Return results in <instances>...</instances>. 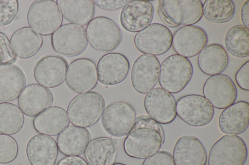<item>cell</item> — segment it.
I'll return each mask as SVG.
<instances>
[{
    "mask_svg": "<svg viewBox=\"0 0 249 165\" xmlns=\"http://www.w3.org/2000/svg\"><path fill=\"white\" fill-rule=\"evenodd\" d=\"M90 139L88 129L71 125L58 135L56 143L58 150L64 155L80 156L84 153Z\"/></svg>",
    "mask_w": 249,
    "mask_h": 165,
    "instance_id": "26",
    "label": "cell"
},
{
    "mask_svg": "<svg viewBox=\"0 0 249 165\" xmlns=\"http://www.w3.org/2000/svg\"><path fill=\"white\" fill-rule=\"evenodd\" d=\"M84 153L89 165H113L117 158V144L110 137L96 138L90 140Z\"/></svg>",
    "mask_w": 249,
    "mask_h": 165,
    "instance_id": "29",
    "label": "cell"
},
{
    "mask_svg": "<svg viewBox=\"0 0 249 165\" xmlns=\"http://www.w3.org/2000/svg\"><path fill=\"white\" fill-rule=\"evenodd\" d=\"M54 165H89L83 157L80 156H68L62 158Z\"/></svg>",
    "mask_w": 249,
    "mask_h": 165,
    "instance_id": "40",
    "label": "cell"
},
{
    "mask_svg": "<svg viewBox=\"0 0 249 165\" xmlns=\"http://www.w3.org/2000/svg\"><path fill=\"white\" fill-rule=\"evenodd\" d=\"M51 41L55 52L68 57L80 54L88 44L85 28L72 23L61 25L52 35Z\"/></svg>",
    "mask_w": 249,
    "mask_h": 165,
    "instance_id": "10",
    "label": "cell"
},
{
    "mask_svg": "<svg viewBox=\"0 0 249 165\" xmlns=\"http://www.w3.org/2000/svg\"><path fill=\"white\" fill-rule=\"evenodd\" d=\"M53 102L52 91L37 83L26 86L18 100L19 108L29 117H35L51 107Z\"/></svg>",
    "mask_w": 249,
    "mask_h": 165,
    "instance_id": "20",
    "label": "cell"
},
{
    "mask_svg": "<svg viewBox=\"0 0 249 165\" xmlns=\"http://www.w3.org/2000/svg\"><path fill=\"white\" fill-rule=\"evenodd\" d=\"M249 0L245 1L242 4L240 10V16L243 25L249 29Z\"/></svg>",
    "mask_w": 249,
    "mask_h": 165,
    "instance_id": "41",
    "label": "cell"
},
{
    "mask_svg": "<svg viewBox=\"0 0 249 165\" xmlns=\"http://www.w3.org/2000/svg\"><path fill=\"white\" fill-rule=\"evenodd\" d=\"M154 13V6L150 1L129 0L121 12L120 22L126 30L138 32L151 24Z\"/></svg>",
    "mask_w": 249,
    "mask_h": 165,
    "instance_id": "19",
    "label": "cell"
},
{
    "mask_svg": "<svg viewBox=\"0 0 249 165\" xmlns=\"http://www.w3.org/2000/svg\"><path fill=\"white\" fill-rule=\"evenodd\" d=\"M58 150L54 139L42 134L33 136L26 148V156L31 165H54Z\"/></svg>",
    "mask_w": 249,
    "mask_h": 165,
    "instance_id": "22",
    "label": "cell"
},
{
    "mask_svg": "<svg viewBox=\"0 0 249 165\" xmlns=\"http://www.w3.org/2000/svg\"><path fill=\"white\" fill-rule=\"evenodd\" d=\"M98 80L96 64L90 59H77L68 67L66 84L74 93L80 94L91 91L96 86Z\"/></svg>",
    "mask_w": 249,
    "mask_h": 165,
    "instance_id": "11",
    "label": "cell"
},
{
    "mask_svg": "<svg viewBox=\"0 0 249 165\" xmlns=\"http://www.w3.org/2000/svg\"><path fill=\"white\" fill-rule=\"evenodd\" d=\"M197 61L200 71L211 76L224 72L228 66L229 59L223 45L211 43L207 45L199 53Z\"/></svg>",
    "mask_w": 249,
    "mask_h": 165,
    "instance_id": "28",
    "label": "cell"
},
{
    "mask_svg": "<svg viewBox=\"0 0 249 165\" xmlns=\"http://www.w3.org/2000/svg\"><path fill=\"white\" fill-rule=\"evenodd\" d=\"M175 165H206L207 155L201 141L196 137L185 135L176 142L173 152Z\"/></svg>",
    "mask_w": 249,
    "mask_h": 165,
    "instance_id": "21",
    "label": "cell"
},
{
    "mask_svg": "<svg viewBox=\"0 0 249 165\" xmlns=\"http://www.w3.org/2000/svg\"><path fill=\"white\" fill-rule=\"evenodd\" d=\"M247 157V147L243 139L237 135L226 134L212 146L208 165H244Z\"/></svg>",
    "mask_w": 249,
    "mask_h": 165,
    "instance_id": "6",
    "label": "cell"
},
{
    "mask_svg": "<svg viewBox=\"0 0 249 165\" xmlns=\"http://www.w3.org/2000/svg\"><path fill=\"white\" fill-rule=\"evenodd\" d=\"M172 37V33L167 27L154 23L137 32L134 43L141 52L156 56L162 55L170 49Z\"/></svg>",
    "mask_w": 249,
    "mask_h": 165,
    "instance_id": "9",
    "label": "cell"
},
{
    "mask_svg": "<svg viewBox=\"0 0 249 165\" xmlns=\"http://www.w3.org/2000/svg\"><path fill=\"white\" fill-rule=\"evenodd\" d=\"M86 31L89 45L99 52H108L116 49L123 39L119 26L106 16L93 18L87 25Z\"/></svg>",
    "mask_w": 249,
    "mask_h": 165,
    "instance_id": "5",
    "label": "cell"
},
{
    "mask_svg": "<svg viewBox=\"0 0 249 165\" xmlns=\"http://www.w3.org/2000/svg\"><path fill=\"white\" fill-rule=\"evenodd\" d=\"M136 119L133 106L124 101H116L105 108L102 123L105 131L111 135L121 137L128 134Z\"/></svg>",
    "mask_w": 249,
    "mask_h": 165,
    "instance_id": "8",
    "label": "cell"
},
{
    "mask_svg": "<svg viewBox=\"0 0 249 165\" xmlns=\"http://www.w3.org/2000/svg\"><path fill=\"white\" fill-rule=\"evenodd\" d=\"M105 107L103 96L97 91H89L73 97L68 105L67 112L72 125L86 128L99 120Z\"/></svg>",
    "mask_w": 249,
    "mask_h": 165,
    "instance_id": "2",
    "label": "cell"
},
{
    "mask_svg": "<svg viewBox=\"0 0 249 165\" xmlns=\"http://www.w3.org/2000/svg\"><path fill=\"white\" fill-rule=\"evenodd\" d=\"M235 5L231 0H206L203 4V15L214 23H225L234 16Z\"/></svg>",
    "mask_w": 249,
    "mask_h": 165,
    "instance_id": "33",
    "label": "cell"
},
{
    "mask_svg": "<svg viewBox=\"0 0 249 165\" xmlns=\"http://www.w3.org/2000/svg\"><path fill=\"white\" fill-rule=\"evenodd\" d=\"M2 63V61H1V54H0V64Z\"/></svg>",
    "mask_w": 249,
    "mask_h": 165,
    "instance_id": "44",
    "label": "cell"
},
{
    "mask_svg": "<svg viewBox=\"0 0 249 165\" xmlns=\"http://www.w3.org/2000/svg\"><path fill=\"white\" fill-rule=\"evenodd\" d=\"M158 11L159 13V15L162 21L168 26L170 27H178L177 25L173 23L165 15L164 12L163 11L160 4L159 3L158 5Z\"/></svg>",
    "mask_w": 249,
    "mask_h": 165,
    "instance_id": "42",
    "label": "cell"
},
{
    "mask_svg": "<svg viewBox=\"0 0 249 165\" xmlns=\"http://www.w3.org/2000/svg\"><path fill=\"white\" fill-rule=\"evenodd\" d=\"M18 146L11 136L0 134V164H9L18 156Z\"/></svg>",
    "mask_w": 249,
    "mask_h": 165,
    "instance_id": "34",
    "label": "cell"
},
{
    "mask_svg": "<svg viewBox=\"0 0 249 165\" xmlns=\"http://www.w3.org/2000/svg\"><path fill=\"white\" fill-rule=\"evenodd\" d=\"M99 8L107 11H116L123 8L129 1L128 0H93Z\"/></svg>",
    "mask_w": 249,
    "mask_h": 165,
    "instance_id": "39",
    "label": "cell"
},
{
    "mask_svg": "<svg viewBox=\"0 0 249 165\" xmlns=\"http://www.w3.org/2000/svg\"><path fill=\"white\" fill-rule=\"evenodd\" d=\"M24 114L17 105L9 103H0V133L14 135L22 128L24 123Z\"/></svg>",
    "mask_w": 249,
    "mask_h": 165,
    "instance_id": "32",
    "label": "cell"
},
{
    "mask_svg": "<svg viewBox=\"0 0 249 165\" xmlns=\"http://www.w3.org/2000/svg\"><path fill=\"white\" fill-rule=\"evenodd\" d=\"M159 3L168 18L178 26L194 25L203 16L200 0H162Z\"/></svg>",
    "mask_w": 249,
    "mask_h": 165,
    "instance_id": "17",
    "label": "cell"
},
{
    "mask_svg": "<svg viewBox=\"0 0 249 165\" xmlns=\"http://www.w3.org/2000/svg\"><path fill=\"white\" fill-rule=\"evenodd\" d=\"M26 85L25 75L19 67L12 63L0 64V102L15 101Z\"/></svg>",
    "mask_w": 249,
    "mask_h": 165,
    "instance_id": "24",
    "label": "cell"
},
{
    "mask_svg": "<svg viewBox=\"0 0 249 165\" xmlns=\"http://www.w3.org/2000/svg\"><path fill=\"white\" fill-rule=\"evenodd\" d=\"M238 87L244 90H249V61L247 60L238 69L235 75Z\"/></svg>",
    "mask_w": 249,
    "mask_h": 165,
    "instance_id": "38",
    "label": "cell"
},
{
    "mask_svg": "<svg viewBox=\"0 0 249 165\" xmlns=\"http://www.w3.org/2000/svg\"><path fill=\"white\" fill-rule=\"evenodd\" d=\"M68 63L63 57L48 55L40 58L35 64L33 75L40 85L53 88L61 85L65 80Z\"/></svg>",
    "mask_w": 249,
    "mask_h": 165,
    "instance_id": "16",
    "label": "cell"
},
{
    "mask_svg": "<svg viewBox=\"0 0 249 165\" xmlns=\"http://www.w3.org/2000/svg\"><path fill=\"white\" fill-rule=\"evenodd\" d=\"M62 16L79 26L87 25L94 17L95 5L92 0H57Z\"/></svg>",
    "mask_w": 249,
    "mask_h": 165,
    "instance_id": "30",
    "label": "cell"
},
{
    "mask_svg": "<svg viewBox=\"0 0 249 165\" xmlns=\"http://www.w3.org/2000/svg\"><path fill=\"white\" fill-rule=\"evenodd\" d=\"M0 52L2 63H13L17 60V57L13 52L10 46V40L6 35L0 31Z\"/></svg>",
    "mask_w": 249,
    "mask_h": 165,
    "instance_id": "36",
    "label": "cell"
},
{
    "mask_svg": "<svg viewBox=\"0 0 249 165\" xmlns=\"http://www.w3.org/2000/svg\"><path fill=\"white\" fill-rule=\"evenodd\" d=\"M249 123V104L245 101L235 102L225 108L219 115L220 131L227 135H237L244 132Z\"/></svg>",
    "mask_w": 249,
    "mask_h": 165,
    "instance_id": "23",
    "label": "cell"
},
{
    "mask_svg": "<svg viewBox=\"0 0 249 165\" xmlns=\"http://www.w3.org/2000/svg\"><path fill=\"white\" fill-rule=\"evenodd\" d=\"M144 107L149 116L160 124H169L177 117L175 98L161 87L153 88L146 93Z\"/></svg>",
    "mask_w": 249,
    "mask_h": 165,
    "instance_id": "14",
    "label": "cell"
},
{
    "mask_svg": "<svg viewBox=\"0 0 249 165\" xmlns=\"http://www.w3.org/2000/svg\"><path fill=\"white\" fill-rule=\"evenodd\" d=\"M202 93L213 107L222 109L235 103L237 90L232 80L220 74L211 75L205 81Z\"/></svg>",
    "mask_w": 249,
    "mask_h": 165,
    "instance_id": "12",
    "label": "cell"
},
{
    "mask_svg": "<svg viewBox=\"0 0 249 165\" xmlns=\"http://www.w3.org/2000/svg\"><path fill=\"white\" fill-rule=\"evenodd\" d=\"M177 115L185 123L193 127H202L209 124L214 113V107L203 96L188 94L176 102Z\"/></svg>",
    "mask_w": 249,
    "mask_h": 165,
    "instance_id": "7",
    "label": "cell"
},
{
    "mask_svg": "<svg viewBox=\"0 0 249 165\" xmlns=\"http://www.w3.org/2000/svg\"><path fill=\"white\" fill-rule=\"evenodd\" d=\"M165 141L160 123L149 116L136 117L134 124L125 138L123 148L129 157L145 159L158 152Z\"/></svg>",
    "mask_w": 249,
    "mask_h": 165,
    "instance_id": "1",
    "label": "cell"
},
{
    "mask_svg": "<svg viewBox=\"0 0 249 165\" xmlns=\"http://www.w3.org/2000/svg\"><path fill=\"white\" fill-rule=\"evenodd\" d=\"M43 43L41 35L30 27H24L16 30L10 39L12 50L17 57L29 59L40 49Z\"/></svg>",
    "mask_w": 249,
    "mask_h": 165,
    "instance_id": "27",
    "label": "cell"
},
{
    "mask_svg": "<svg viewBox=\"0 0 249 165\" xmlns=\"http://www.w3.org/2000/svg\"><path fill=\"white\" fill-rule=\"evenodd\" d=\"M113 165H127L121 163H114Z\"/></svg>",
    "mask_w": 249,
    "mask_h": 165,
    "instance_id": "43",
    "label": "cell"
},
{
    "mask_svg": "<svg viewBox=\"0 0 249 165\" xmlns=\"http://www.w3.org/2000/svg\"><path fill=\"white\" fill-rule=\"evenodd\" d=\"M160 64L158 58L143 54L134 61L131 72V80L134 89L141 94L152 90L158 82Z\"/></svg>",
    "mask_w": 249,
    "mask_h": 165,
    "instance_id": "13",
    "label": "cell"
},
{
    "mask_svg": "<svg viewBox=\"0 0 249 165\" xmlns=\"http://www.w3.org/2000/svg\"><path fill=\"white\" fill-rule=\"evenodd\" d=\"M70 123L67 111L57 106L49 107L33 120V127L37 133L50 136L58 135Z\"/></svg>",
    "mask_w": 249,
    "mask_h": 165,
    "instance_id": "25",
    "label": "cell"
},
{
    "mask_svg": "<svg viewBox=\"0 0 249 165\" xmlns=\"http://www.w3.org/2000/svg\"><path fill=\"white\" fill-rule=\"evenodd\" d=\"M17 0H0V26L10 24L16 18L18 11Z\"/></svg>",
    "mask_w": 249,
    "mask_h": 165,
    "instance_id": "35",
    "label": "cell"
},
{
    "mask_svg": "<svg viewBox=\"0 0 249 165\" xmlns=\"http://www.w3.org/2000/svg\"><path fill=\"white\" fill-rule=\"evenodd\" d=\"M96 69L99 82L105 85L112 86L121 83L126 78L130 63L123 54L108 53L99 59Z\"/></svg>",
    "mask_w": 249,
    "mask_h": 165,
    "instance_id": "18",
    "label": "cell"
},
{
    "mask_svg": "<svg viewBox=\"0 0 249 165\" xmlns=\"http://www.w3.org/2000/svg\"><path fill=\"white\" fill-rule=\"evenodd\" d=\"M193 75L191 61L178 54H173L164 60L160 66L159 84L171 93L182 91L190 82Z\"/></svg>",
    "mask_w": 249,
    "mask_h": 165,
    "instance_id": "3",
    "label": "cell"
},
{
    "mask_svg": "<svg viewBox=\"0 0 249 165\" xmlns=\"http://www.w3.org/2000/svg\"><path fill=\"white\" fill-rule=\"evenodd\" d=\"M27 20L29 27L40 35H52L62 25L63 16L53 0H36L29 7Z\"/></svg>",
    "mask_w": 249,
    "mask_h": 165,
    "instance_id": "4",
    "label": "cell"
},
{
    "mask_svg": "<svg viewBox=\"0 0 249 165\" xmlns=\"http://www.w3.org/2000/svg\"><path fill=\"white\" fill-rule=\"evenodd\" d=\"M227 50L238 58L249 55V30L243 25L231 27L226 32L224 39Z\"/></svg>",
    "mask_w": 249,
    "mask_h": 165,
    "instance_id": "31",
    "label": "cell"
},
{
    "mask_svg": "<svg viewBox=\"0 0 249 165\" xmlns=\"http://www.w3.org/2000/svg\"><path fill=\"white\" fill-rule=\"evenodd\" d=\"M208 42V35L203 29L189 25L181 27L174 32L172 45L177 54L188 58L198 55Z\"/></svg>",
    "mask_w": 249,
    "mask_h": 165,
    "instance_id": "15",
    "label": "cell"
},
{
    "mask_svg": "<svg viewBox=\"0 0 249 165\" xmlns=\"http://www.w3.org/2000/svg\"><path fill=\"white\" fill-rule=\"evenodd\" d=\"M142 165H175V163L170 153L160 151L145 159Z\"/></svg>",
    "mask_w": 249,
    "mask_h": 165,
    "instance_id": "37",
    "label": "cell"
}]
</instances>
